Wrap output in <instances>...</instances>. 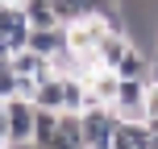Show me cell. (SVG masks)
Instances as JSON below:
<instances>
[{
    "instance_id": "cell-1",
    "label": "cell",
    "mask_w": 158,
    "mask_h": 149,
    "mask_svg": "<svg viewBox=\"0 0 158 149\" xmlns=\"http://www.w3.org/2000/svg\"><path fill=\"white\" fill-rule=\"evenodd\" d=\"M108 29H121V25L108 21V17H79V21L67 25V50L71 54H96L100 41L108 37Z\"/></svg>"
},
{
    "instance_id": "cell-2",
    "label": "cell",
    "mask_w": 158,
    "mask_h": 149,
    "mask_svg": "<svg viewBox=\"0 0 158 149\" xmlns=\"http://www.w3.org/2000/svg\"><path fill=\"white\" fill-rule=\"evenodd\" d=\"M112 133H117V112L108 104L83 108V141H87V149H112Z\"/></svg>"
},
{
    "instance_id": "cell-3",
    "label": "cell",
    "mask_w": 158,
    "mask_h": 149,
    "mask_svg": "<svg viewBox=\"0 0 158 149\" xmlns=\"http://www.w3.org/2000/svg\"><path fill=\"white\" fill-rule=\"evenodd\" d=\"M4 112H8V145L33 141V124H38V104H33V100H25V95H13V100H4Z\"/></svg>"
},
{
    "instance_id": "cell-4",
    "label": "cell",
    "mask_w": 158,
    "mask_h": 149,
    "mask_svg": "<svg viewBox=\"0 0 158 149\" xmlns=\"http://www.w3.org/2000/svg\"><path fill=\"white\" fill-rule=\"evenodd\" d=\"M133 46H137V41L129 37V29H108V37L100 41V50H96V54H100V62L108 66V71H117V62H121Z\"/></svg>"
},
{
    "instance_id": "cell-5",
    "label": "cell",
    "mask_w": 158,
    "mask_h": 149,
    "mask_svg": "<svg viewBox=\"0 0 158 149\" xmlns=\"http://www.w3.org/2000/svg\"><path fill=\"white\" fill-rule=\"evenodd\" d=\"M112 149H150V124H133V120H117Z\"/></svg>"
},
{
    "instance_id": "cell-6",
    "label": "cell",
    "mask_w": 158,
    "mask_h": 149,
    "mask_svg": "<svg viewBox=\"0 0 158 149\" xmlns=\"http://www.w3.org/2000/svg\"><path fill=\"white\" fill-rule=\"evenodd\" d=\"M29 50H38V54L54 58L67 50V25H54V29H33L29 33Z\"/></svg>"
},
{
    "instance_id": "cell-7",
    "label": "cell",
    "mask_w": 158,
    "mask_h": 149,
    "mask_svg": "<svg viewBox=\"0 0 158 149\" xmlns=\"http://www.w3.org/2000/svg\"><path fill=\"white\" fill-rule=\"evenodd\" d=\"M87 87H92V95H96V104H117V95H121V75L117 71H108V66H100L92 79H87Z\"/></svg>"
},
{
    "instance_id": "cell-8",
    "label": "cell",
    "mask_w": 158,
    "mask_h": 149,
    "mask_svg": "<svg viewBox=\"0 0 158 149\" xmlns=\"http://www.w3.org/2000/svg\"><path fill=\"white\" fill-rule=\"evenodd\" d=\"M33 104L38 108H50V112H63V75H46L33 91Z\"/></svg>"
},
{
    "instance_id": "cell-9",
    "label": "cell",
    "mask_w": 158,
    "mask_h": 149,
    "mask_svg": "<svg viewBox=\"0 0 158 149\" xmlns=\"http://www.w3.org/2000/svg\"><path fill=\"white\" fill-rule=\"evenodd\" d=\"M33 141L38 145H54L58 141V112H50V108H38V124H33Z\"/></svg>"
},
{
    "instance_id": "cell-10",
    "label": "cell",
    "mask_w": 158,
    "mask_h": 149,
    "mask_svg": "<svg viewBox=\"0 0 158 149\" xmlns=\"http://www.w3.org/2000/svg\"><path fill=\"white\" fill-rule=\"evenodd\" d=\"M146 112H150V116H158V83L146 87Z\"/></svg>"
},
{
    "instance_id": "cell-11",
    "label": "cell",
    "mask_w": 158,
    "mask_h": 149,
    "mask_svg": "<svg viewBox=\"0 0 158 149\" xmlns=\"http://www.w3.org/2000/svg\"><path fill=\"white\" fill-rule=\"evenodd\" d=\"M0 149H8V112H4V100H0Z\"/></svg>"
},
{
    "instance_id": "cell-12",
    "label": "cell",
    "mask_w": 158,
    "mask_h": 149,
    "mask_svg": "<svg viewBox=\"0 0 158 149\" xmlns=\"http://www.w3.org/2000/svg\"><path fill=\"white\" fill-rule=\"evenodd\" d=\"M150 83H158V41L150 46Z\"/></svg>"
},
{
    "instance_id": "cell-13",
    "label": "cell",
    "mask_w": 158,
    "mask_h": 149,
    "mask_svg": "<svg viewBox=\"0 0 158 149\" xmlns=\"http://www.w3.org/2000/svg\"><path fill=\"white\" fill-rule=\"evenodd\" d=\"M146 124H150V149H158V116H150Z\"/></svg>"
},
{
    "instance_id": "cell-14",
    "label": "cell",
    "mask_w": 158,
    "mask_h": 149,
    "mask_svg": "<svg viewBox=\"0 0 158 149\" xmlns=\"http://www.w3.org/2000/svg\"><path fill=\"white\" fill-rule=\"evenodd\" d=\"M0 58H13V41H8L4 33H0Z\"/></svg>"
},
{
    "instance_id": "cell-15",
    "label": "cell",
    "mask_w": 158,
    "mask_h": 149,
    "mask_svg": "<svg viewBox=\"0 0 158 149\" xmlns=\"http://www.w3.org/2000/svg\"><path fill=\"white\" fill-rule=\"evenodd\" d=\"M8 149H46V145H38V141H21V145H8Z\"/></svg>"
},
{
    "instance_id": "cell-16",
    "label": "cell",
    "mask_w": 158,
    "mask_h": 149,
    "mask_svg": "<svg viewBox=\"0 0 158 149\" xmlns=\"http://www.w3.org/2000/svg\"><path fill=\"white\" fill-rule=\"evenodd\" d=\"M0 4H4V0H0Z\"/></svg>"
}]
</instances>
